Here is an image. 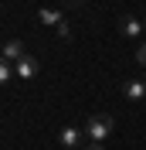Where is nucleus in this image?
I'll use <instances>...</instances> for the list:
<instances>
[{"mask_svg":"<svg viewBox=\"0 0 146 150\" xmlns=\"http://www.w3.org/2000/svg\"><path fill=\"white\" fill-rule=\"evenodd\" d=\"M119 31H122V38H139L143 34V21H136V17H122L119 21Z\"/></svg>","mask_w":146,"mask_h":150,"instance_id":"39448f33","label":"nucleus"},{"mask_svg":"<svg viewBox=\"0 0 146 150\" xmlns=\"http://www.w3.org/2000/svg\"><path fill=\"white\" fill-rule=\"evenodd\" d=\"M82 150H105L102 143H92V147H82Z\"/></svg>","mask_w":146,"mask_h":150,"instance_id":"9b49d317","label":"nucleus"},{"mask_svg":"<svg viewBox=\"0 0 146 150\" xmlns=\"http://www.w3.org/2000/svg\"><path fill=\"white\" fill-rule=\"evenodd\" d=\"M37 68H41V65H37V58H34V55H24L17 65H14V72H17L20 79H34V75H37Z\"/></svg>","mask_w":146,"mask_h":150,"instance_id":"20e7f679","label":"nucleus"},{"mask_svg":"<svg viewBox=\"0 0 146 150\" xmlns=\"http://www.w3.org/2000/svg\"><path fill=\"white\" fill-rule=\"evenodd\" d=\"M41 21H44V24H55V28H58V24H61V14H58V10H51V7H44V10H41Z\"/></svg>","mask_w":146,"mask_h":150,"instance_id":"6e6552de","label":"nucleus"},{"mask_svg":"<svg viewBox=\"0 0 146 150\" xmlns=\"http://www.w3.org/2000/svg\"><path fill=\"white\" fill-rule=\"evenodd\" d=\"M0 55L7 58V62H14V65H17V62L27 55V51H24V41H20V38H10L7 45H4V51H0Z\"/></svg>","mask_w":146,"mask_h":150,"instance_id":"7ed1b4c3","label":"nucleus"},{"mask_svg":"<svg viewBox=\"0 0 146 150\" xmlns=\"http://www.w3.org/2000/svg\"><path fill=\"white\" fill-rule=\"evenodd\" d=\"M122 92H126V99H143L146 96V82H136V79H133V82L122 85Z\"/></svg>","mask_w":146,"mask_h":150,"instance_id":"423d86ee","label":"nucleus"},{"mask_svg":"<svg viewBox=\"0 0 146 150\" xmlns=\"http://www.w3.org/2000/svg\"><path fill=\"white\" fill-rule=\"evenodd\" d=\"M82 137H85V130H78V126H65L61 133H58V143H61V147H78L82 150Z\"/></svg>","mask_w":146,"mask_h":150,"instance_id":"f03ea898","label":"nucleus"},{"mask_svg":"<svg viewBox=\"0 0 146 150\" xmlns=\"http://www.w3.org/2000/svg\"><path fill=\"white\" fill-rule=\"evenodd\" d=\"M143 28H146V21H143Z\"/></svg>","mask_w":146,"mask_h":150,"instance_id":"f8f14e48","label":"nucleus"},{"mask_svg":"<svg viewBox=\"0 0 146 150\" xmlns=\"http://www.w3.org/2000/svg\"><path fill=\"white\" fill-rule=\"evenodd\" d=\"M10 75H14V62H7V58L0 55V85L10 82Z\"/></svg>","mask_w":146,"mask_h":150,"instance_id":"0eeeda50","label":"nucleus"},{"mask_svg":"<svg viewBox=\"0 0 146 150\" xmlns=\"http://www.w3.org/2000/svg\"><path fill=\"white\" fill-rule=\"evenodd\" d=\"M58 38H65V41L72 38V24H68V21H61V24H58Z\"/></svg>","mask_w":146,"mask_h":150,"instance_id":"1a4fd4ad","label":"nucleus"},{"mask_svg":"<svg viewBox=\"0 0 146 150\" xmlns=\"http://www.w3.org/2000/svg\"><path fill=\"white\" fill-rule=\"evenodd\" d=\"M112 130H116V120H112L109 112H99V116H92V120L85 123V137H88L92 143H105L112 137Z\"/></svg>","mask_w":146,"mask_h":150,"instance_id":"f257e3e1","label":"nucleus"},{"mask_svg":"<svg viewBox=\"0 0 146 150\" xmlns=\"http://www.w3.org/2000/svg\"><path fill=\"white\" fill-rule=\"evenodd\" d=\"M136 62H139V65H146V45L136 48Z\"/></svg>","mask_w":146,"mask_h":150,"instance_id":"9d476101","label":"nucleus"}]
</instances>
